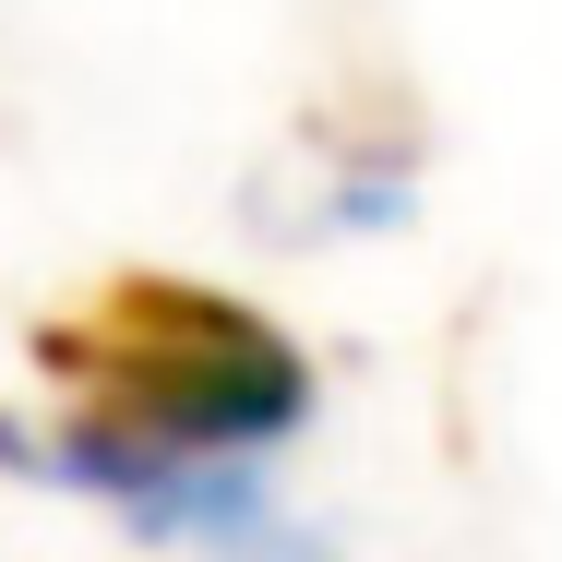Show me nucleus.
Masks as SVG:
<instances>
[{
	"mask_svg": "<svg viewBox=\"0 0 562 562\" xmlns=\"http://www.w3.org/2000/svg\"><path fill=\"white\" fill-rule=\"evenodd\" d=\"M24 347L72 395V431L60 443L0 431V454L48 467L72 491H109L144 527L192 479H216L312 419V359L288 347V324H263L251 300L192 288V276H109L97 300L48 312Z\"/></svg>",
	"mask_w": 562,
	"mask_h": 562,
	"instance_id": "1",
	"label": "nucleus"
}]
</instances>
